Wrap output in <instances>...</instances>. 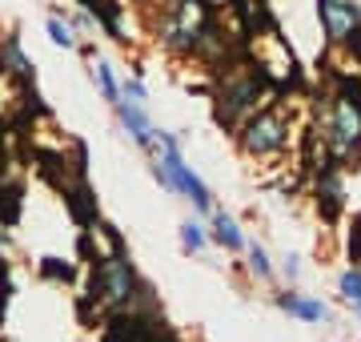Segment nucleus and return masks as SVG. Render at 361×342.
Segmentation results:
<instances>
[{
  "instance_id": "20",
  "label": "nucleus",
  "mask_w": 361,
  "mask_h": 342,
  "mask_svg": "<svg viewBox=\"0 0 361 342\" xmlns=\"http://www.w3.org/2000/svg\"><path fill=\"white\" fill-rule=\"evenodd\" d=\"M125 97H133V101H145V85H141V81H125Z\"/></svg>"
},
{
  "instance_id": "7",
  "label": "nucleus",
  "mask_w": 361,
  "mask_h": 342,
  "mask_svg": "<svg viewBox=\"0 0 361 342\" xmlns=\"http://www.w3.org/2000/svg\"><path fill=\"white\" fill-rule=\"evenodd\" d=\"M65 206H68V213H73V222L77 225H85V230L97 225V198H92V189L85 185V177L65 189Z\"/></svg>"
},
{
  "instance_id": "18",
  "label": "nucleus",
  "mask_w": 361,
  "mask_h": 342,
  "mask_svg": "<svg viewBox=\"0 0 361 342\" xmlns=\"http://www.w3.org/2000/svg\"><path fill=\"white\" fill-rule=\"evenodd\" d=\"M180 242H185V250H205V234H201V225L185 222L180 225Z\"/></svg>"
},
{
  "instance_id": "13",
  "label": "nucleus",
  "mask_w": 361,
  "mask_h": 342,
  "mask_svg": "<svg viewBox=\"0 0 361 342\" xmlns=\"http://www.w3.org/2000/svg\"><path fill=\"white\" fill-rule=\"evenodd\" d=\"M92 77H97V85H101L104 101H113V105H116V101H121V89H116V81H113V69L92 57Z\"/></svg>"
},
{
  "instance_id": "3",
  "label": "nucleus",
  "mask_w": 361,
  "mask_h": 342,
  "mask_svg": "<svg viewBox=\"0 0 361 342\" xmlns=\"http://www.w3.org/2000/svg\"><path fill=\"white\" fill-rule=\"evenodd\" d=\"M157 141H161V161L153 165V177L161 185H169V189H180L197 210L209 213L213 210V194H209V185L201 182L185 161H180V141L177 137H169V133H157Z\"/></svg>"
},
{
  "instance_id": "5",
  "label": "nucleus",
  "mask_w": 361,
  "mask_h": 342,
  "mask_svg": "<svg viewBox=\"0 0 361 342\" xmlns=\"http://www.w3.org/2000/svg\"><path fill=\"white\" fill-rule=\"evenodd\" d=\"M161 334H165V322L141 306H121L104 318V342H157Z\"/></svg>"
},
{
  "instance_id": "6",
  "label": "nucleus",
  "mask_w": 361,
  "mask_h": 342,
  "mask_svg": "<svg viewBox=\"0 0 361 342\" xmlns=\"http://www.w3.org/2000/svg\"><path fill=\"white\" fill-rule=\"evenodd\" d=\"M341 206H345V194H341L337 170H322V177H317V213L334 225L337 218H341Z\"/></svg>"
},
{
  "instance_id": "11",
  "label": "nucleus",
  "mask_w": 361,
  "mask_h": 342,
  "mask_svg": "<svg viewBox=\"0 0 361 342\" xmlns=\"http://www.w3.org/2000/svg\"><path fill=\"white\" fill-rule=\"evenodd\" d=\"M213 237L221 246H229V250H245V234L237 230V222L229 213H213Z\"/></svg>"
},
{
  "instance_id": "16",
  "label": "nucleus",
  "mask_w": 361,
  "mask_h": 342,
  "mask_svg": "<svg viewBox=\"0 0 361 342\" xmlns=\"http://www.w3.org/2000/svg\"><path fill=\"white\" fill-rule=\"evenodd\" d=\"M49 37H52V45H61V49H73V45H77L73 28H68L61 16H49Z\"/></svg>"
},
{
  "instance_id": "9",
  "label": "nucleus",
  "mask_w": 361,
  "mask_h": 342,
  "mask_svg": "<svg viewBox=\"0 0 361 342\" xmlns=\"http://www.w3.org/2000/svg\"><path fill=\"white\" fill-rule=\"evenodd\" d=\"M277 306H281L285 314L301 318V322H322L329 310H325V302H317V298H305V294H293V290H285V294H277Z\"/></svg>"
},
{
  "instance_id": "19",
  "label": "nucleus",
  "mask_w": 361,
  "mask_h": 342,
  "mask_svg": "<svg viewBox=\"0 0 361 342\" xmlns=\"http://www.w3.org/2000/svg\"><path fill=\"white\" fill-rule=\"evenodd\" d=\"M349 262L361 266V213H353V234H349Z\"/></svg>"
},
{
  "instance_id": "17",
  "label": "nucleus",
  "mask_w": 361,
  "mask_h": 342,
  "mask_svg": "<svg viewBox=\"0 0 361 342\" xmlns=\"http://www.w3.org/2000/svg\"><path fill=\"white\" fill-rule=\"evenodd\" d=\"M249 270H253L257 278H273V262H269V254L261 250L257 242L249 246Z\"/></svg>"
},
{
  "instance_id": "21",
  "label": "nucleus",
  "mask_w": 361,
  "mask_h": 342,
  "mask_svg": "<svg viewBox=\"0 0 361 342\" xmlns=\"http://www.w3.org/2000/svg\"><path fill=\"white\" fill-rule=\"evenodd\" d=\"M297 262H301L297 254H289V258H285V274H289V278H297V270H301V266H297Z\"/></svg>"
},
{
  "instance_id": "12",
  "label": "nucleus",
  "mask_w": 361,
  "mask_h": 342,
  "mask_svg": "<svg viewBox=\"0 0 361 342\" xmlns=\"http://www.w3.org/2000/svg\"><path fill=\"white\" fill-rule=\"evenodd\" d=\"M20 218V182H0V225H16Z\"/></svg>"
},
{
  "instance_id": "2",
  "label": "nucleus",
  "mask_w": 361,
  "mask_h": 342,
  "mask_svg": "<svg viewBox=\"0 0 361 342\" xmlns=\"http://www.w3.org/2000/svg\"><path fill=\"white\" fill-rule=\"evenodd\" d=\"M92 298L101 306H113V310H121V306L153 310V290L137 278L125 250H113L104 258H97V266H92Z\"/></svg>"
},
{
  "instance_id": "15",
  "label": "nucleus",
  "mask_w": 361,
  "mask_h": 342,
  "mask_svg": "<svg viewBox=\"0 0 361 342\" xmlns=\"http://www.w3.org/2000/svg\"><path fill=\"white\" fill-rule=\"evenodd\" d=\"M337 290L345 302H361V266H349L345 274L337 278Z\"/></svg>"
},
{
  "instance_id": "1",
  "label": "nucleus",
  "mask_w": 361,
  "mask_h": 342,
  "mask_svg": "<svg viewBox=\"0 0 361 342\" xmlns=\"http://www.w3.org/2000/svg\"><path fill=\"white\" fill-rule=\"evenodd\" d=\"M334 85L337 89L317 93L313 109H317V133L325 149L334 165H341V161L361 158V81L337 73Z\"/></svg>"
},
{
  "instance_id": "8",
  "label": "nucleus",
  "mask_w": 361,
  "mask_h": 342,
  "mask_svg": "<svg viewBox=\"0 0 361 342\" xmlns=\"http://www.w3.org/2000/svg\"><path fill=\"white\" fill-rule=\"evenodd\" d=\"M116 113H121L125 129L133 133V141H137V145H145V149H149V145L157 141V129L149 125V117H145L141 101H129V97H125V101H116Z\"/></svg>"
},
{
  "instance_id": "4",
  "label": "nucleus",
  "mask_w": 361,
  "mask_h": 342,
  "mask_svg": "<svg viewBox=\"0 0 361 342\" xmlns=\"http://www.w3.org/2000/svg\"><path fill=\"white\" fill-rule=\"evenodd\" d=\"M289 145V113L281 105L257 109L253 117H245L241 125V149L249 158H273Z\"/></svg>"
},
{
  "instance_id": "10",
  "label": "nucleus",
  "mask_w": 361,
  "mask_h": 342,
  "mask_svg": "<svg viewBox=\"0 0 361 342\" xmlns=\"http://www.w3.org/2000/svg\"><path fill=\"white\" fill-rule=\"evenodd\" d=\"M85 8L101 20L104 33H109L113 40H129L125 37V28H121V4H116V0H85Z\"/></svg>"
},
{
  "instance_id": "14",
  "label": "nucleus",
  "mask_w": 361,
  "mask_h": 342,
  "mask_svg": "<svg viewBox=\"0 0 361 342\" xmlns=\"http://www.w3.org/2000/svg\"><path fill=\"white\" fill-rule=\"evenodd\" d=\"M40 278H49V282H73L77 266L61 262V258H40Z\"/></svg>"
}]
</instances>
